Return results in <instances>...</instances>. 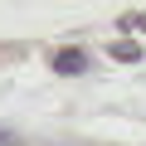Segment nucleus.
I'll return each instance as SVG.
<instances>
[{
    "instance_id": "obj_1",
    "label": "nucleus",
    "mask_w": 146,
    "mask_h": 146,
    "mask_svg": "<svg viewBox=\"0 0 146 146\" xmlns=\"http://www.w3.org/2000/svg\"><path fill=\"white\" fill-rule=\"evenodd\" d=\"M88 68V54L83 49H58L54 54V73H68V78H73V73H83Z\"/></svg>"
},
{
    "instance_id": "obj_2",
    "label": "nucleus",
    "mask_w": 146,
    "mask_h": 146,
    "mask_svg": "<svg viewBox=\"0 0 146 146\" xmlns=\"http://www.w3.org/2000/svg\"><path fill=\"white\" fill-rule=\"evenodd\" d=\"M107 54H112V58H122V63H136V58H141V44H112Z\"/></svg>"
},
{
    "instance_id": "obj_3",
    "label": "nucleus",
    "mask_w": 146,
    "mask_h": 146,
    "mask_svg": "<svg viewBox=\"0 0 146 146\" xmlns=\"http://www.w3.org/2000/svg\"><path fill=\"white\" fill-rule=\"evenodd\" d=\"M122 25H127V29H136V34H146V10H131V15H122Z\"/></svg>"
},
{
    "instance_id": "obj_4",
    "label": "nucleus",
    "mask_w": 146,
    "mask_h": 146,
    "mask_svg": "<svg viewBox=\"0 0 146 146\" xmlns=\"http://www.w3.org/2000/svg\"><path fill=\"white\" fill-rule=\"evenodd\" d=\"M0 146H15V136H10V131H5V127H0Z\"/></svg>"
}]
</instances>
